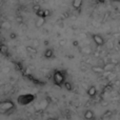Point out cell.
Listing matches in <instances>:
<instances>
[{
	"instance_id": "obj_25",
	"label": "cell",
	"mask_w": 120,
	"mask_h": 120,
	"mask_svg": "<svg viewBox=\"0 0 120 120\" xmlns=\"http://www.w3.org/2000/svg\"><path fill=\"white\" fill-rule=\"evenodd\" d=\"M0 49H1V43H0Z\"/></svg>"
},
{
	"instance_id": "obj_8",
	"label": "cell",
	"mask_w": 120,
	"mask_h": 120,
	"mask_svg": "<svg viewBox=\"0 0 120 120\" xmlns=\"http://www.w3.org/2000/svg\"><path fill=\"white\" fill-rule=\"evenodd\" d=\"M44 23H45V18H40V17H37V20H36V22H35L36 27L40 29V27H41Z\"/></svg>"
},
{
	"instance_id": "obj_17",
	"label": "cell",
	"mask_w": 120,
	"mask_h": 120,
	"mask_svg": "<svg viewBox=\"0 0 120 120\" xmlns=\"http://www.w3.org/2000/svg\"><path fill=\"white\" fill-rule=\"evenodd\" d=\"M63 85H64V87H65L68 91H73V85H72V83H71V82H68V81H65Z\"/></svg>"
},
{
	"instance_id": "obj_16",
	"label": "cell",
	"mask_w": 120,
	"mask_h": 120,
	"mask_svg": "<svg viewBox=\"0 0 120 120\" xmlns=\"http://www.w3.org/2000/svg\"><path fill=\"white\" fill-rule=\"evenodd\" d=\"M36 15H37V17H40V18H44V10H41V8L37 10V11H36Z\"/></svg>"
},
{
	"instance_id": "obj_12",
	"label": "cell",
	"mask_w": 120,
	"mask_h": 120,
	"mask_svg": "<svg viewBox=\"0 0 120 120\" xmlns=\"http://www.w3.org/2000/svg\"><path fill=\"white\" fill-rule=\"evenodd\" d=\"M8 46H6L5 44L1 43V49H0V54H2V55H6V54H8Z\"/></svg>"
},
{
	"instance_id": "obj_10",
	"label": "cell",
	"mask_w": 120,
	"mask_h": 120,
	"mask_svg": "<svg viewBox=\"0 0 120 120\" xmlns=\"http://www.w3.org/2000/svg\"><path fill=\"white\" fill-rule=\"evenodd\" d=\"M114 68H115V64L114 63H108V64H105V65L103 66L104 72H108V73L113 72V70H114Z\"/></svg>"
},
{
	"instance_id": "obj_24",
	"label": "cell",
	"mask_w": 120,
	"mask_h": 120,
	"mask_svg": "<svg viewBox=\"0 0 120 120\" xmlns=\"http://www.w3.org/2000/svg\"><path fill=\"white\" fill-rule=\"evenodd\" d=\"M118 95L120 96V87H119V90H118Z\"/></svg>"
},
{
	"instance_id": "obj_23",
	"label": "cell",
	"mask_w": 120,
	"mask_h": 120,
	"mask_svg": "<svg viewBox=\"0 0 120 120\" xmlns=\"http://www.w3.org/2000/svg\"><path fill=\"white\" fill-rule=\"evenodd\" d=\"M112 1H113V2H119L120 0H112Z\"/></svg>"
},
{
	"instance_id": "obj_4",
	"label": "cell",
	"mask_w": 120,
	"mask_h": 120,
	"mask_svg": "<svg viewBox=\"0 0 120 120\" xmlns=\"http://www.w3.org/2000/svg\"><path fill=\"white\" fill-rule=\"evenodd\" d=\"M93 40L96 43V45H98V46H102L104 44V38L101 35H99V34H94Z\"/></svg>"
},
{
	"instance_id": "obj_11",
	"label": "cell",
	"mask_w": 120,
	"mask_h": 120,
	"mask_svg": "<svg viewBox=\"0 0 120 120\" xmlns=\"http://www.w3.org/2000/svg\"><path fill=\"white\" fill-rule=\"evenodd\" d=\"M82 2H83V0H73V6H74V8L79 10L81 8V5H82Z\"/></svg>"
},
{
	"instance_id": "obj_9",
	"label": "cell",
	"mask_w": 120,
	"mask_h": 120,
	"mask_svg": "<svg viewBox=\"0 0 120 120\" xmlns=\"http://www.w3.org/2000/svg\"><path fill=\"white\" fill-rule=\"evenodd\" d=\"M54 56V51L52 50V49H46L45 51H44V57H45L46 59H50L52 58V57Z\"/></svg>"
},
{
	"instance_id": "obj_18",
	"label": "cell",
	"mask_w": 120,
	"mask_h": 120,
	"mask_svg": "<svg viewBox=\"0 0 120 120\" xmlns=\"http://www.w3.org/2000/svg\"><path fill=\"white\" fill-rule=\"evenodd\" d=\"M82 52H83V53H85V54H90V53L92 52V50H91L90 48H84V49L82 50Z\"/></svg>"
},
{
	"instance_id": "obj_2",
	"label": "cell",
	"mask_w": 120,
	"mask_h": 120,
	"mask_svg": "<svg viewBox=\"0 0 120 120\" xmlns=\"http://www.w3.org/2000/svg\"><path fill=\"white\" fill-rule=\"evenodd\" d=\"M53 81L56 85L61 86L62 84H64L65 82V78H64V74L60 71H55L54 75H53Z\"/></svg>"
},
{
	"instance_id": "obj_6",
	"label": "cell",
	"mask_w": 120,
	"mask_h": 120,
	"mask_svg": "<svg viewBox=\"0 0 120 120\" xmlns=\"http://www.w3.org/2000/svg\"><path fill=\"white\" fill-rule=\"evenodd\" d=\"M87 95H89L91 98L95 97V96L97 95V89H96V86H94V85H91V86L87 89Z\"/></svg>"
},
{
	"instance_id": "obj_3",
	"label": "cell",
	"mask_w": 120,
	"mask_h": 120,
	"mask_svg": "<svg viewBox=\"0 0 120 120\" xmlns=\"http://www.w3.org/2000/svg\"><path fill=\"white\" fill-rule=\"evenodd\" d=\"M34 99V96L32 95H24V96H20L18 98V101L20 104H29L30 102H32Z\"/></svg>"
},
{
	"instance_id": "obj_21",
	"label": "cell",
	"mask_w": 120,
	"mask_h": 120,
	"mask_svg": "<svg viewBox=\"0 0 120 120\" xmlns=\"http://www.w3.org/2000/svg\"><path fill=\"white\" fill-rule=\"evenodd\" d=\"M112 89H113V86H112V85L108 84L105 87H104V91H110V90H112Z\"/></svg>"
},
{
	"instance_id": "obj_7",
	"label": "cell",
	"mask_w": 120,
	"mask_h": 120,
	"mask_svg": "<svg viewBox=\"0 0 120 120\" xmlns=\"http://www.w3.org/2000/svg\"><path fill=\"white\" fill-rule=\"evenodd\" d=\"M92 71L94 73H96V74H101V73L104 72L103 66H101V65H93L92 66Z\"/></svg>"
},
{
	"instance_id": "obj_20",
	"label": "cell",
	"mask_w": 120,
	"mask_h": 120,
	"mask_svg": "<svg viewBox=\"0 0 120 120\" xmlns=\"http://www.w3.org/2000/svg\"><path fill=\"white\" fill-rule=\"evenodd\" d=\"M10 38H11V39H16V38H17V35H16V34H15V33H13V32H12V33H11L10 34Z\"/></svg>"
},
{
	"instance_id": "obj_13",
	"label": "cell",
	"mask_w": 120,
	"mask_h": 120,
	"mask_svg": "<svg viewBox=\"0 0 120 120\" xmlns=\"http://www.w3.org/2000/svg\"><path fill=\"white\" fill-rule=\"evenodd\" d=\"M0 29H4V30H10L11 29V23L8 21H3L0 25Z\"/></svg>"
},
{
	"instance_id": "obj_5",
	"label": "cell",
	"mask_w": 120,
	"mask_h": 120,
	"mask_svg": "<svg viewBox=\"0 0 120 120\" xmlns=\"http://www.w3.org/2000/svg\"><path fill=\"white\" fill-rule=\"evenodd\" d=\"M83 117H84L85 120H94L95 115H94V112L92 110H86L83 114Z\"/></svg>"
},
{
	"instance_id": "obj_15",
	"label": "cell",
	"mask_w": 120,
	"mask_h": 120,
	"mask_svg": "<svg viewBox=\"0 0 120 120\" xmlns=\"http://www.w3.org/2000/svg\"><path fill=\"white\" fill-rule=\"evenodd\" d=\"M26 52L30 54H36L37 53V49H35L34 46H26Z\"/></svg>"
},
{
	"instance_id": "obj_19",
	"label": "cell",
	"mask_w": 120,
	"mask_h": 120,
	"mask_svg": "<svg viewBox=\"0 0 120 120\" xmlns=\"http://www.w3.org/2000/svg\"><path fill=\"white\" fill-rule=\"evenodd\" d=\"M51 15V12L49 10H44V18H46V17H49Z\"/></svg>"
},
{
	"instance_id": "obj_22",
	"label": "cell",
	"mask_w": 120,
	"mask_h": 120,
	"mask_svg": "<svg viewBox=\"0 0 120 120\" xmlns=\"http://www.w3.org/2000/svg\"><path fill=\"white\" fill-rule=\"evenodd\" d=\"M48 120H58V119H56V118H53V117H51V118H49Z\"/></svg>"
},
{
	"instance_id": "obj_14",
	"label": "cell",
	"mask_w": 120,
	"mask_h": 120,
	"mask_svg": "<svg viewBox=\"0 0 120 120\" xmlns=\"http://www.w3.org/2000/svg\"><path fill=\"white\" fill-rule=\"evenodd\" d=\"M113 116V112L112 111H106V112H104V114L102 115V117H103V119H110L111 117Z\"/></svg>"
},
{
	"instance_id": "obj_1",
	"label": "cell",
	"mask_w": 120,
	"mask_h": 120,
	"mask_svg": "<svg viewBox=\"0 0 120 120\" xmlns=\"http://www.w3.org/2000/svg\"><path fill=\"white\" fill-rule=\"evenodd\" d=\"M15 103L14 101H12L11 99H6V100H2L0 101V114L1 115H6L12 113L15 110Z\"/></svg>"
}]
</instances>
